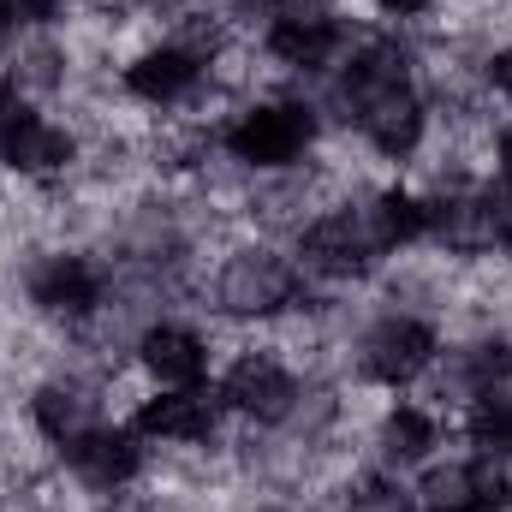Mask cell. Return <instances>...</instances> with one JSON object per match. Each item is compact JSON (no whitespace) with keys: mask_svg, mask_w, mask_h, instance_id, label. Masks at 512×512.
I'll list each match as a JSON object with an SVG mask.
<instances>
[{"mask_svg":"<svg viewBox=\"0 0 512 512\" xmlns=\"http://www.w3.org/2000/svg\"><path fill=\"white\" fill-rule=\"evenodd\" d=\"M495 155H501V167H495V179H507L512 185V120L495 131Z\"/></svg>","mask_w":512,"mask_h":512,"instance_id":"cell-22","label":"cell"},{"mask_svg":"<svg viewBox=\"0 0 512 512\" xmlns=\"http://www.w3.org/2000/svg\"><path fill=\"white\" fill-rule=\"evenodd\" d=\"M131 429L143 441H167V447H197L221 429V399L203 387H155L149 399H137Z\"/></svg>","mask_w":512,"mask_h":512,"instance_id":"cell-11","label":"cell"},{"mask_svg":"<svg viewBox=\"0 0 512 512\" xmlns=\"http://www.w3.org/2000/svg\"><path fill=\"white\" fill-rule=\"evenodd\" d=\"M382 256H393L370 221V203H346V209H322L316 221L298 227V268L322 274V280H364Z\"/></svg>","mask_w":512,"mask_h":512,"instance_id":"cell-2","label":"cell"},{"mask_svg":"<svg viewBox=\"0 0 512 512\" xmlns=\"http://www.w3.org/2000/svg\"><path fill=\"white\" fill-rule=\"evenodd\" d=\"M316 108L310 102H251V108H239L227 126L215 131V143L239 161V167H256V173H286L310 143H316Z\"/></svg>","mask_w":512,"mask_h":512,"instance_id":"cell-1","label":"cell"},{"mask_svg":"<svg viewBox=\"0 0 512 512\" xmlns=\"http://www.w3.org/2000/svg\"><path fill=\"white\" fill-rule=\"evenodd\" d=\"M274 512H286V507H274Z\"/></svg>","mask_w":512,"mask_h":512,"instance_id":"cell-25","label":"cell"},{"mask_svg":"<svg viewBox=\"0 0 512 512\" xmlns=\"http://www.w3.org/2000/svg\"><path fill=\"white\" fill-rule=\"evenodd\" d=\"M18 108H24V102H18V84H12V78L0 72V131H6V120H12Z\"/></svg>","mask_w":512,"mask_h":512,"instance_id":"cell-23","label":"cell"},{"mask_svg":"<svg viewBox=\"0 0 512 512\" xmlns=\"http://www.w3.org/2000/svg\"><path fill=\"white\" fill-rule=\"evenodd\" d=\"M298 286H304V268L292 256L239 251V256H227V268L215 280V304L233 322H274L280 310L298 304Z\"/></svg>","mask_w":512,"mask_h":512,"instance_id":"cell-3","label":"cell"},{"mask_svg":"<svg viewBox=\"0 0 512 512\" xmlns=\"http://www.w3.org/2000/svg\"><path fill=\"white\" fill-rule=\"evenodd\" d=\"M24 292H30L36 316H48V322H90V316L102 310L108 274H102V268H96L90 256H78V251H54V256H42V262L30 268Z\"/></svg>","mask_w":512,"mask_h":512,"instance_id":"cell-5","label":"cell"},{"mask_svg":"<svg viewBox=\"0 0 512 512\" xmlns=\"http://www.w3.org/2000/svg\"><path fill=\"white\" fill-rule=\"evenodd\" d=\"M483 78H489V90H501V96L512 102V42H507V48H495V54H489Z\"/></svg>","mask_w":512,"mask_h":512,"instance_id":"cell-19","label":"cell"},{"mask_svg":"<svg viewBox=\"0 0 512 512\" xmlns=\"http://www.w3.org/2000/svg\"><path fill=\"white\" fill-rule=\"evenodd\" d=\"M346 512H417V495H405V489H393V483H370V489L352 495Z\"/></svg>","mask_w":512,"mask_h":512,"instance_id":"cell-18","label":"cell"},{"mask_svg":"<svg viewBox=\"0 0 512 512\" xmlns=\"http://www.w3.org/2000/svg\"><path fill=\"white\" fill-rule=\"evenodd\" d=\"M30 423H36L42 441L72 447L78 435H90V429L102 423V399L78 382H42L30 393Z\"/></svg>","mask_w":512,"mask_h":512,"instance_id":"cell-15","label":"cell"},{"mask_svg":"<svg viewBox=\"0 0 512 512\" xmlns=\"http://www.w3.org/2000/svg\"><path fill=\"white\" fill-rule=\"evenodd\" d=\"M262 48L292 66V72H322L334 66V54L346 48V24L328 12V6H304V0H286V12L262 30Z\"/></svg>","mask_w":512,"mask_h":512,"instance_id":"cell-10","label":"cell"},{"mask_svg":"<svg viewBox=\"0 0 512 512\" xmlns=\"http://www.w3.org/2000/svg\"><path fill=\"white\" fill-rule=\"evenodd\" d=\"M137 370L155 387H203L209 376V340L185 322H155L137 340Z\"/></svg>","mask_w":512,"mask_h":512,"instance_id":"cell-14","label":"cell"},{"mask_svg":"<svg viewBox=\"0 0 512 512\" xmlns=\"http://www.w3.org/2000/svg\"><path fill=\"white\" fill-rule=\"evenodd\" d=\"M387 18H423V12H435L441 0H376Z\"/></svg>","mask_w":512,"mask_h":512,"instance_id":"cell-21","label":"cell"},{"mask_svg":"<svg viewBox=\"0 0 512 512\" xmlns=\"http://www.w3.org/2000/svg\"><path fill=\"white\" fill-rule=\"evenodd\" d=\"M60 453H66L72 477L84 489H102V495H114V489H126V483L143 477V435L137 429H120V423H96L90 435H78Z\"/></svg>","mask_w":512,"mask_h":512,"instance_id":"cell-12","label":"cell"},{"mask_svg":"<svg viewBox=\"0 0 512 512\" xmlns=\"http://www.w3.org/2000/svg\"><path fill=\"white\" fill-rule=\"evenodd\" d=\"M0 6H6L18 24H48V18L60 12V0H0Z\"/></svg>","mask_w":512,"mask_h":512,"instance_id":"cell-20","label":"cell"},{"mask_svg":"<svg viewBox=\"0 0 512 512\" xmlns=\"http://www.w3.org/2000/svg\"><path fill=\"white\" fill-rule=\"evenodd\" d=\"M0 161L18 173V179H60L72 161H78V137L60 126V120H48V114H30V108H18L6 131H0Z\"/></svg>","mask_w":512,"mask_h":512,"instance_id":"cell-13","label":"cell"},{"mask_svg":"<svg viewBox=\"0 0 512 512\" xmlns=\"http://www.w3.org/2000/svg\"><path fill=\"white\" fill-rule=\"evenodd\" d=\"M346 114H352L358 137H364L382 161H405V155H417V149H423V137H429V102L417 96V84L376 90V96L352 102Z\"/></svg>","mask_w":512,"mask_h":512,"instance_id":"cell-8","label":"cell"},{"mask_svg":"<svg viewBox=\"0 0 512 512\" xmlns=\"http://www.w3.org/2000/svg\"><path fill=\"white\" fill-rule=\"evenodd\" d=\"M465 435L477 441V453H501V459H512V393H483V399H471Z\"/></svg>","mask_w":512,"mask_h":512,"instance_id":"cell-17","label":"cell"},{"mask_svg":"<svg viewBox=\"0 0 512 512\" xmlns=\"http://www.w3.org/2000/svg\"><path fill=\"white\" fill-rule=\"evenodd\" d=\"M417 512H512V465L501 453L429 465L417 477Z\"/></svg>","mask_w":512,"mask_h":512,"instance_id":"cell-4","label":"cell"},{"mask_svg":"<svg viewBox=\"0 0 512 512\" xmlns=\"http://www.w3.org/2000/svg\"><path fill=\"white\" fill-rule=\"evenodd\" d=\"M12 24H18V18H12V12L0 6V48H6V36H12Z\"/></svg>","mask_w":512,"mask_h":512,"instance_id":"cell-24","label":"cell"},{"mask_svg":"<svg viewBox=\"0 0 512 512\" xmlns=\"http://www.w3.org/2000/svg\"><path fill=\"white\" fill-rule=\"evenodd\" d=\"M376 447H382V465H393V471L423 465V459L441 447V423H435V411H423V405H387L382 429H376Z\"/></svg>","mask_w":512,"mask_h":512,"instance_id":"cell-16","label":"cell"},{"mask_svg":"<svg viewBox=\"0 0 512 512\" xmlns=\"http://www.w3.org/2000/svg\"><path fill=\"white\" fill-rule=\"evenodd\" d=\"M209 72H215L209 54H197L191 42L167 36V42H149L143 54L126 60V90L137 102H149V108H179V102H191L203 90Z\"/></svg>","mask_w":512,"mask_h":512,"instance_id":"cell-6","label":"cell"},{"mask_svg":"<svg viewBox=\"0 0 512 512\" xmlns=\"http://www.w3.org/2000/svg\"><path fill=\"white\" fill-rule=\"evenodd\" d=\"M215 399H221V411H239V417H251V423H286V417L298 411L304 387H298V376H292L274 352H245V358L221 376Z\"/></svg>","mask_w":512,"mask_h":512,"instance_id":"cell-7","label":"cell"},{"mask_svg":"<svg viewBox=\"0 0 512 512\" xmlns=\"http://www.w3.org/2000/svg\"><path fill=\"white\" fill-rule=\"evenodd\" d=\"M435 358H441V340L417 316H387V322H376L370 340H364V352H358L364 376L382 382V387H411L417 376L435 370Z\"/></svg>","mask_w":512,"mask_h":512,"instance_id":"cell-9","label":"cell"}]
</instances>
